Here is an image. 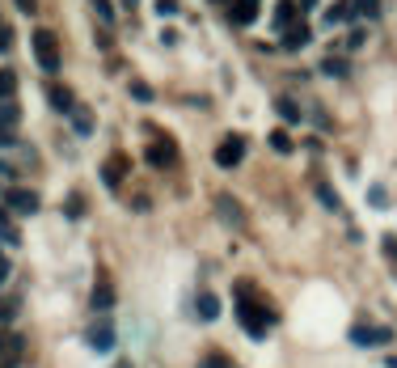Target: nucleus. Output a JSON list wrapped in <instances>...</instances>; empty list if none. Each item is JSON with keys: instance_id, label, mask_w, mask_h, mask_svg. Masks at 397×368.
<instances>
[{"instance_id": "nucleus-1", "label": "nucleus", "mask_w": 397, "mask_h": 368, "mask_svg": "<svg viewBox=\"0 0 397 368\" xmlns=\"http://www.w3.org/2000/svg\"><path fill=\"white\" fill-rule=\"evenodd\" d=\"M34 56H38L42 72H60V42H55L51 30H38L34 34Z\"/></svg>"}, {"instance_id": "nucleus-2", "label": "nucleus", "mask_w": 397, "mask_h": 368, "mask_svg": "<svg viewBox=\"0 0 397 368\" xmlns=\"http://www.w3.org/2000/svg\"><path fill=\"white\" fill-rule=\"evenodd\" d=\"M241 322H245V330H250V339H266V326H270V313L266 309H258L254 301H241Z\"/></svg>"}, {"instance_id": "nucleus-3", "label": "nucleus", "mask_w": 397, "mask_h": 368, "mask_svg": "<svg viewBox=\"0 0 397 368\" xmlns=\"http://www.w3.org/2000/svg\"><path fill=\"white\" fill-rule=\"evenodd\" d=\"M351 343L355 347H376V343H393V330H385V326H351Z\"/></svg>"}, {"instance_id": "nucleus-4", "label": "nucleus", "mask_w": 397, "mask_h": 368, "mask_svg": "<svg viewBox=\"0 0 397 368\" xmlns=\"http://www.w3.org/2000/svg\"><path fill=\"white\" fill-rule=\"evenodd\" d=\"M241 157H245V140H241V136H229V140L216 149V165H220V169L241 165Z\"/></svg>"}, {"instance_id": "nucleus-5", "label": "nucleus", "mask_w": 397, "mask_h": 368, "mask_svg": "<svg viewBox=\"0 0 397 368\" xmlns=\"http://www.w3.org/2000/svg\"><path fill=\"white\" fill-rule=\"evenodd\" d=\"M85 343H89L93 352H110V347H114V326H110V322H93L89 334H85Z\"/></svg>"}, {"instance_id": "nucleus-6", "label": "nucleus", "mask_w": 397, "mask_h": 368, "mask_svg": "<svg viewBox=\"0 0 397 368\" xmlns=\"http://www.w3.org/2000/svg\"><path fill=\"white\" fill-rule=\"evenodd\" d=\"M5 204H9L13 212H21V216H34V212H38V195H34V191H9Z\"/></svg>"}, {"instance_id": "nucleus-7", "label": "nucleus", "mask_w": 397, "mask_h": 368, "mask_svg": "<svg viewBox=\"0 0 397 368\" xmlns=\"http://www.w3.org/2000/svg\"><path fill=\"white\" fill-rule=\"evenodd\" d=\"M216 208H220V216H225L229 225L245 229V212H241V204H237V199H229V195H216Z\"/></svg>"}, {"instance_id": "nucleus-8", "label": "nucleus", "mask_w": 397, "mask_h": 368, "mask_svg": "<svg viewBox=\"0 0 397 368\" xmlns=\"http://www.w3.org/2000/svg\"><path fill=\"white\" fill-rule=\"evenodd\" d=\"M89 305H93V313H106V309L114 305V288H110V284H97L93 297H89Z\"/></svg>"}, {"instance_id": "nucleus-9", "label": "nucleus", "mask_w": 397, "mask_h": 368, "mask_svg": "<svg viewBox=\"0 0 397 368\" xmlns=\"http://www.w3.org/2000/svg\"><path fill=\"white\" fill-rule=\"evenodd\" d=\"M194 309H198V317H203V322H216V317H220V301L212 297V292H198Z\"/></svg>"}, {"instance_id": "nucleus-10", "label": "nucleus", "mask_w": 397, "mask_h": 368, "mask_svg": "<svg viewBox=\"0 0 397 368\" xmlns=\"http://www.w3.org/2000/svg\"><path fill=\"white\" fill-rule=\"evenodd\" d=\"M229 9H233V21H254V13H258V0H229Z\"/></svg>"}, {"instance_id": "nucleus-11", "label": "nucleus", "mask_w": 397, "mask_h": 368, "mask_svg": "<svg viewBox=\"0 0 397 368\" xmlns=\"http://www.w3.org/2000/svg\"><path fill=\"white\" fill-rule=\"evenodd\" d=\"M309 42V26H287L283 30V47H292V51H296V47H305Z\"/></svg>"}, {"instance_id": "nucleus-12", "label": "nucleus", "mask_w": 397, "mask_h": 368, "mask_svg": "<svg viewBox=\"0 0 397 368\" xmlns=\"http://www.w3.org/2000/svg\"><path fill=\"white\" fill-rule=\"evenodd\" d=\"M123 165H127V161H123V157H110V165L102 169V178H106V186H118V182H123Z\"/></svg>"}, {"instance_id": "nucleus-13", "label": "nucleus", "mask_w": 397, "mask_h": 368, "mask_svg": "<svg viewBox=\"0 0 397 368\" xmlns=\"http://www.w3.org/2000/svg\"><path fill=\"white\" fill-rule=\"evenodd\" d=\"M51 106H55V110H64V114L77 110V106H72V93H68V89H60V85L51 89Z\"/></svg>"}, {"instance_id": "nucleus-14", "label": "nucleus", "mask_w": 397, "mask_h": 368, "mask_svg": "<svg viewBox=\"0 0 397 368\" xmlns=\"http://www.w3.org/2000/svg\"><path fill=\"white\" fill-rule=\"evenodd\" d=\"M173 161V149H169V144H165V149H161V144H153V149H148V165H169Z\"/></svg>"}, {"instance_id": "nucleus-15", "label": "nucleus", "mask_w": 397, "mask_h": 368, "mask_svg": "<svg viewBox=\"0 0 397 368\" xmlns=\"http://www.w3.org/2000/svg\"><path fill=\"white\" fill-rule=\"evenodd\" d=\"M275 106H279V114H283L287 123H300V106H296V102H292V97H279V102H275Z\"/></svg>"}, {"instance_id": "nucleus-16", "label": "nucleus", "mask_w": 397, "mask_h": 368, "mask_svg": "<svg viewBox=\"0 0 397 368\" xmlns=\"http://www.w3.org/2000/svg\"><path fill=\"white\" fill-rule=\"evenodd\" d=\"M351 13H355V17H376V13H381V0H355Z\"/></svg>"}, {"instance_id": "nucleus-17", "label": "nucleus", "mask_w": 397, "mask_h": 368, "mask_svg": "<svg viewBox=\"0 0 397 368\" xmlns=\"http://www.w3.org/2000/svg\"><path fill=\"white\" fill-rule=\"evenodd\" d=\"M89 5H93V13L102 17L106 26H110V21H114V9H110V0H89Z\"/></svg>"}, {"instance_id": "nucleus-18", "label": "nucleus", "mask_w": 397, "mask_h": 368, "mask_svg": "<svg viewBox=\"0 0 397 368\" xmlns=\"http://www.w3.org/2000/svg\"><path fill=\"white\" fill-rule=\"evenodd\" d=\"M72 123H77V132H81V136H89V132H93V127H89V114H85V110H72Z\"/></svg>"}, {"instance_id": "nucleus-19", "label": "nucleus", "mask_w": 397, "mask_h": 368, "mask_svg": "<svg viewBox=\"0 0 397 368\" xmlns=\"http://www.w3.org/2000/svg\"><path fill=\"white\" fill-rule=\"evenodd\" d=\"M321 72H330V77H342V72H346V64H342V60H334V56H330V60H326V64H321Z\"/></svg>"}, {"instance_id": "nucleus-20", "label": "nucleus", "mask_w": 397, "mask_h": 368, "mask_svg": "<svg viewBox=\"0 0 397 368\" xmlns=\"http://www.w3.org/2000/svg\"><path fill=\"white\" fill-rule=\"evenodd\" d=\"M198 368H229V360H225V356H220V352H212V356H207L203 364H198Z\"/></svg>"}, {"instance_id": "nucleus-21", "label": "nucleus", "mask_w": 397, "mask_h": 368, "mask_svg": "<svg viewBox=\"0 0 397 368\" xmlns=\"http://www.w3.org/2000/svg\"><path fill=\"white\" fill-rule=\"evenodd\" d=\"M13 85H17V81H13V72H0V97H9Z\"/></svg>"}, {"instance_id": "nucleus-22", "label": "nucleus", "mask_w": 397, "mask_h": 368, "mask_svg": "<svg viewBox=\"0 0 397 368\" xmlns=\"http://www.w3.org/2000/svg\"><path fill=\"white\" fill-rule=\"evenodd\" d=\"M346 17H351V9H346V5H338V9H330V13H326L330 26H334V21H346Z\"/></svg>"}, {"instance_id": "nucleus-23", "label": "nucleus", "mask_w": 397, "mask_h": 368, "mask_svg": "<svg viewBox=\"0 0 397 368\" xmlns=\"http://www.w3.org/2000/svg\"><path fill=\"white\" fill-rule=\"evenodd\" d=\"M317 195H321V204H326V208H338V195L330 186H317Z\"/></svg>"}, {"instance_id": "nucleus-24", "label": "nucleus", "mask_w": 397, "mask_h": 368, "mask_svg": "<svg viewBox=\"0 0 397 368\" xmlns=\"http://www.w3.org/2000/svg\"><path fill=\"white\" fill-rule=\"evenodd\" d=\"M270 144H275V149H279V153H292V140H287L283 132H275V136H270Z\"/></svg>"}, {"instance_id": "nucleus-25", "label": "nucleus", "mask_w": 397, "mask_h": 368, "mask_svg": "<svg viewBox=\"0 0 397 368\" xmlns=\"http://www.w3.org/2000/svg\"><path fill=\"white\" fill-rule=\"evenodd\" d=\"M131 93H136V97H140V102H148V97H153V89H148V85H144V81H136V85H131Z\"/></svg>"}, {"instance_id": "nucleus-26", "label": "nucleus", "mask_w": 397, "mask_h": 368, "mask_svg": "<svg viewBox=\"0 0 397 368\" xmlns=\"http://www.w3.org/2000/svg\"><path fill=\"white\" fill-rule=\"evenodd\" d=\"M385 254H389V258H393V262H397V237H393V233H389V237H385Z\"/></svg>"}, {"instance_id": "nucleus-27", "label": "nucleus", "mask_w": 397, "mask_h": 368, "mask_svg": "<svg viewBox=\"0 0 397 368\" xmlns=\"http://www.w3.org/2000/svg\"><path fill=\"white\" fill-rule=\"evenodd\" d=\"M292 13H296V9H292V5H283V9L275 13V21H279V26H287V21H292Z\"/></svg>"}, {"instance_id": "nucleus-28", "label": "nucleus", "mask_w": 397, "mask_h": 368, "mask_svg": "<svg viewBox=\"0 0 397 368\" xmlns=\"http://www.w3.org/2000/svg\"><path fill=\"white\" fill-rule=\"evenodd\" d=\"M9 280V258H5V250H0V284Z\"/></svg>"}, {"instance_id": "nucleus-29", "label": "nucleus", "mask_w": 397, "mask_h": 368, "mask_svg": "<svg viewBox=\"0 0 397 368\" xmlns=\"http://www.w3.org/2000/svg\"><path fill=\"white\" fill-rule=\"evenodd\" d=\"M13 5H17L21 13H34V9H38V5H34V0H13Z\"/></svg>"}, {"instance_id": "nucleus-30", "label": "nucleus", "mask_w": 397, "mask_h": 368, "mask_svg": "<svg viewBox=\"0 0 397 368\" xmlns=\"http://www.w3.org/2000/svg\"><path fill=\"white\" fill-rule=\"evenodd\" d=\"M5 47H9V30H5V26H0V51H5Z\"/></svg>"}, {"instance_id": "nucleus-31", "label": "nucleus", "mask_w": 397, "mask_h": 368, "mask_svg": "<svg viewBox=\"0 0 397 368\" xmlns=\"http://www.w3.org/2000/svg\"><path fill=\"white\" fill-rule=\"evenodd\" d=\"M114 368H131V360H118V364H114Z\"/></svg>"}, {"instance_id": "nucleus-32", "label": "nucleus", "mask_w": 397, "mask_h": 368, "mask_svg": "<svg viewBox=\"0 0 397 368\" xmlns=\"http://www.w3.org/2000/svg\"><path fill=\"white\" fill-rule=\"evenodd\" d=\"M385 364H389V368H397V356H393V360H385Z\"/></svg>"}]
</instances>
